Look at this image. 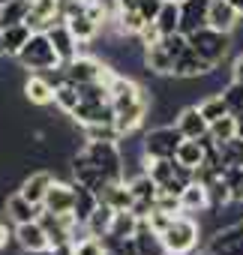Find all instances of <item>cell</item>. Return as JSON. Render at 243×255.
<instances>
[{"label":"cell","instance_id":"cell-1","mask_svg":"<svg viewBox=\"0 0 243 255\" xmlns=\"http://www.w3.org/2000/svg\"><path fill=\"white\" fill-rule=\"evenodd\" d=\"M144 168L150 171V177L156 180L159 192H174L180 195L192 180H195V171L180 165L177 159H144Z\"/></svg>","mask_w":243,"mask_h":255},{"label":"cell","instance_id":"cell-2","mask_svg":"<svg viewBox=\"0 0 243 255\" xmlns=\"http://www.w3.org/2000/svg\"><path fill=\"white\" fill-rule=\"evenodd\" d=\"M159 237H162V246H165L168 255H192L195 246H198L201 228H198V222H195L192 216L180 213V216H174V222H171Z\"/></svg>","mask_w":243,"mask_h":255},{"label":"cell","instance_id":"cell-3","mask_svg":"<svg viewBox=\"0 0 243 255\" xmlns=\"http://www.w3.org/2000/svg\"><path fill=\"white\" fill-rule=\"evenodd\" d=\"M18 63L27 69V72H57L63 63H60V57H57V51H54V45H51V39H48V33H33L30 36V42L24 45V51L18 54Z\"/></svg>","mask_w":243,"mask_h":255},{"label":"cell","instance_id":"cell-4","mask_svg":"<svg viewBox=\"0 0 243 255\" xmlns=\"http://www.w3.org/2000/svg\"><path fill=\"white\" fill-rule=\"evenodd\" d=\"M114 75H117V72H114L111 66H105V63H102L99 57H93V54H78L75 60L63 63V78L72 81V84H93V81L111 84Z\"/></svg>","mask_w":243,"mask_h":255},{"label":"cell","instance_id":"cell-5","mask_svg":"<svg viewBox=\"0 0 243 255\" xmlns=\"http://www.w3.org/2000/svg\"><path fill=\"white\" fill-rule=\"evenodd\" d=\"M180 141H183V132L177 129V123L174 126H153L141 141V153H144V159H174Z\"/></svg>","mask_w":243,"mask_h":255},{"label":"cell","instance_id":"cell-6","mask_svg":"<svg viewBox=\"0 0 243 255\" xmlns=\"http://www.w3.org/2000/svg\"><path fill=\"white\" fill-rule=\"evenodd\" d=\"M108 180H123V153L117 141H87L81 150Z\"/></svg>","mask_w":243,"mask_h":255},{"label":"cell","instance_id":"cell-7","mask_svg":"<svg viewBox=\"0 0 243 255\" xmlns=\"http://www.w3.org/2000/svg\"><path fill=\"white\" fill-rule=\"evenodd\" d=\"M189 45H192V51L198 54V57H204L207 63H213V66H219L225 57H228V33H222V30H213L210 24L207 27H198L195 33H189Z\"/></svg>","mask_w":243,"mask_h":255},{"label":"cell","instance_id":"cell-8","mask_svg":"<svg viewBox=\"0 0 243 255\" xmlns=\"http://www.w3.org/2000/svg\"><path fill=\"white\" fill-rule=\"evenodd\" d=\"M108 93H111V105H114L117 111H123V108H129V105L147 99V96H144V87H141L138 81H132V78H126V75H120V72L111 78Z\"/></svg>","mask_w":243,"mask_h":255},{"label":"cell","instance_id":"cell-9","mask_svg":"<svg viewBox=\"0 0 243 255\" xmlns=\"http://www.w3.org/2000/svg\"><path fill=\"white\" fill-rule=\"evenodd\" d=\"M207 249L216 255H243V222L216 228L207 240Z\"/></svg>","mask_w":243,"mask_h":255},{"label":"cell","instance_id":"cell-10","mask_svg":"<svg viewBox=\"0 0 243 255\" xmlns=\"http://www.w3.org/2000/svg\"><path fill=\"white\" fill-rule=\"evenodd\" d=\"M15 240L24 252H51V237H48V231L39 219L15 225Z\"/></svg>","mask_w":243,"mask_h":255},{"label":"cell","instance_id":"cell-11","mask_svg":"<svg viewBox=\"0 0 243 255\" xmlns=\"http://www.w3.org/2000/svg\"><path fill=\"white\" fill-rule=\"evenodd\" d=\"M69 117L75 123H81V126H90V123H114L117 120V108L111 105V99H102V102H78V108Z\"/></svg>","mask_w":243,"mask_h":255},{"label":"cell","instance_id":"cell-12","mask_svg":"<svg viewBox=\"0 0 243 255\" xmlns=\"http://www.w3.org/2000/svg\"><path fill=\"white\" fill-rule=\"evenodd\" d=\"M48 39H51V45H54V51H57V57H60V63H69V60H75L78 57V39L72 36V30H69V24L66 21H54L48 30Z\"/></svg>","mask_w":243,"mask_h":255},{"label":"cell","instance_id":"cell-13","mask_svg":"<svg viewBox=\"0 0 243 255\" xmlns=\"http://www.w3.org/2000/svg\"><path fill=\"white\" fill-rule=\"evenodd\" d=\"M174 123H177V129L183 132V138H207V132H210V120L201 114L198 105H186V108H180Z\"/></svg>","mask_w":243,"mask_h":255},{"label":"cell","instance_id":"cell-14","mask_svg":"<svg viewBox=\"0 0 243 255\" xmlns=\"http://www.w3.org/2000/svg\"><path fill=\"white\" fill-rule=\"evenodd\" d=\"M243 21L240 9L231 3V0H213L210 3V12H207V24L213 30H222V33H231L237 24Z\"/></svg>","mask_w":243,"mask_h":255},{"label":"cell","instance_id":"cell-15","mask_svg":"<svg viewBox=\"0 0 243 255\" xmlns=\"http://www.w3.org/2000/svg\"><path fill=\"white\" fill-rule=\"evenodd\" d=\"M42 210H48V213H72L75 210V183L54 180L45 201H42Z\"/></svg>","mask_w":243,"mask_h":255},{"label":"cell","instance_id":"cell-16","mask_svg":"<svg viewBox=\"0 0 243 255\" xmlns=\"http://www.w3.org/2000/svg\"><path fill=\"white\" fill-rule=\"evenodd\" d=\"M39 213H42V207H39V204H33V201H27L21 192H12V195L3 201V216H6L12 225L33 222V219H39Z\"/></svg>","mask_w":243,"mask_h":255},{"label":"cell","instance_id":"cell-17","mask_svg":"<svg viewBox=\"0 0 243 255\" xmlns=\"http://www.w3.org/2000/svg\"><path fill=\"white\" fill-rule=\"evenodd\" d=\"M213 0H183L180 3V30L189 36L198 27H207V12Z\"/></svg>","mask_w":243,"mask_h":255},{"label":"cell","instance_id":"cell-18","mask_svg":"<svg viewBox=\"0 0 243 255\" xmlns=\"http://www.w3.org/2000/svg\"><path fill=\"white\" fill-rule=\"evenodd\" d=\"M213 63H207L204 57H198L189 45V51H183L177 60H174V78H207L213 75Z\"/></svg>","mask_w":243,"mask_h":255},{"label":"cell","instance_id":"cell-19","mask_svg":"<svg viewBox=\"0 0 243 255\" xmlns=\"http://www.w3.org/2000/svg\"><path fill=\"white\" fill-rule=\"evenodd\" d=\"M210 138H183L180 141V147H177V162L180 165H186V168H198V165H204L207 162V153H210Z\"/></svg>","mask_w":243,"mask_h":255},{"label":"cell","instance_id":"cell-20","mask_svg":"<svg viewBox=\"0 0 243 255\" xmlns=\"http://www.w3.org/2000/svg\"><path fill=\"white\" fill-rule=\"evenodd\" d=\"M24 99L30 105H48V102H54V81L45 72H30V78L24 81Z\"/></svg>","mask_w":243,"mask_h":255},{"label":"cell","instance_id":"cell-21","mask_svg":"<svg viewBox=\"0 0 243 255\" xmlns=\"http://www.w3.org/2000/svg\"><path fill=\"white\" fill-rule=\"evenodd\" d=\"M147 111H150V102L147 99H141V102H135V105H129V108H123V111H117V120H114V126H117V132L120 135H132L138 126L144 123V117H147Z\"/></svg>","mask_w":243,"mask_h":255},{"label":"cell","instance_id":"cell-22","mask_svg":"<svg viewBox=\"0 0 243 255\" xmlns=\"http://www.w3.org/2000/svg\"><path fill=\"white\" fill-rule=\"evenodd\" d=\"M51 183H54V174H51V171H33V174H27V177H24V183H21V189H18V192H21L27 201H33V204H39V207H42V201H45V195H48Z\"/></svg>","mask_w":243,"mask_h":255},{"label":"cell","instance_id":"cell-23","mask_svg":"<svg viewBox=\"0 0 243 255\" xmlns=\"http://www.w3.org/2000/svg\"><path fill=\"white\" fill-rule=\"evenodd\" d=\"M63 21L69 24V30H72V36H75V39H78L81 45H87V42H93V39L99 36V27H102L99 21H93V18H90V15L84 12V6H81L78 12H72V15H66Z\"/></svg>","mask_w":243,"mask_h":255},{"label":"cell","instance_id":"cell-24","mask_svg":"<svg viewBox=\"0 0 243 255\" xmlns=\"http://www.w3.org/2000/svg\"><path fill=\"white\" fill-rule=\"evenodd\" d=\"M99 201L111 204L114 210H132L135 195H132V189H129V180H114V183H108V186L99 192Z\"/></svg>","mask_w":243,"mask_h":255},{"label":"cell","instance_id":"cell-25","mask_svg":"<svg viewBox=\"0 0 243 255\" xmlns=\"http://www.w3.org/2000/svg\"><path fill=\"white\" fill-rule=\"evenodd\" d=\"M144 66L153 75H174V54L162 45V39L150 48H144Z\"/></svg>","mask_w":243,"mask_h":255},{"label":"cell","instance_id":"cell-26","mask_svg":"<svg viewBox=\"0 0 243 255\" xmlns=\"http://www.w3.org/2000/svg\"><path fill=\"white\" fill-rule=\"evenodd\" d=\"M180 201H183V213H204V210H213L210 204V192L204 183L192 180L183 192H180Z\"/></svg>","mask_w":243,"mask_h":255},{"label":"cell","instance_id":"cell-27","mask_svg":"<svg viewBox=\"0 0 243 255\" xmlns=\"http://www.w3.org/2000/svg\"><path fill=\"white\" fill-rule=\"evenodd\" d=\"M33 36V27L30 24H12V27H3V54L6 57H18L24 51V45L30 42Z\"/></svg>","mask_w":243,"mask_h":255},{"label":"cell","instance_id":"cell-28","mask_svg":"<svg viewBox=\"0 0 243 255\" xmlns=\"http://www.w3.org/2000/svg\"><path fill=\"white\" fill-rule=\"evenodd\" d=\"M114 207L111 204H105V201H99V207L90 213V219L84 222V231L90 234V237H108V231H111V222H114Z\"/></svg>","mask_w":243,"mask_h":255},{"label":"cell","instance_id":"cell-29","mask_svg":"<svg viewBox=\"0 0 243 255\" xmlns=\"http://www.w3.org/2000/svg\"><path fill=\"white\" fill-rule=\"evenodd\" d=\"M30 9H33V0H9L6 6H0V27L27 24Z\"/></svg>","mask_w":243,"mask_h":255},{"label":"cell","instance_id":"cell-30","mask_svg":"<svg viewBox=\"0 0 243 255\" xmlns=\"http://www.w3.org/2000/svg\"><path fill=\"white\" fill-rule=\"evenodd\" d=\"M138 225H141V219H138L132 210H117V213H114V222H111V231H108V237L129 240V237H135Z\"/></svg>","mask_w":243,"mask_h":255},{"label":"cell","instance_id":"cell-31","mask_svg":"<svg viewBox=\"0 0 243 255\" xmlns=\"http://www.w3.org/2000/svg\"><path fill=\"white\" fill-rule=\"evenodd\" d=\"M78 102H81L78 84H72V81H66V78L54 84V105H57L63 114H72V111L78 108Z\"/></svg>","mask_w":243,"mask_h":255},{"label":"cell","instance_id":"cell-32","mask_svg":"<svg viewBox=\"0 0 243 255\" xmlns=\"http://www.w3.org/2000/svg\"><path fill=\"white\" fill-rule=\"evenodd\" d=\"M96 207H99V195H96L93 189H87V186L75 183V210H72V213H75V219L84 225Z\"/></svg>","mask_w":243,"mask_h":255},{"label":"cell","instance_id":"cell-33","mask_svg":"<svg viewBox=\"0 0 243 255\" xmlns=\"http://www.w3.org/2000/svg\"><path fill=\"white\" fill-rule=\"evenodd\" d=\"M222 168H243V138H231L225 144H213Z\"/></svg>","mask_w":243,"mask_h":255},{"label":"cell","instance_id":"cell-34","mask_svg":"<svg viewBox=\"0 0 243 255\" xmlns=\"http://www.w3.org/2000/svg\"><path fill=\"white\" fill-rule=\"evenodd\" d=\"M156 27H159L162 36H171V33L180 30V3L177 0H165L162 3V9L156 15Z\"/></svg>","mask_w":243,"mask_h":255},{"label":"cell","instance_id":"cell-35","mask_svg":"<svg viewBox=\"0 0 243 255\" xmlns=\"http://www.w3.org/2000/svg\"><path fill=\"white\" fill-rule=\"evenodd\" d=\"M207 138H210V144H225V141L237 138V114H225V117L213 120Z\"/></svg>","mask_w":243,"mask_h":255},{"label":"cell","instance_id":"cell-36","mask_svg":"<svg viewBox=\"0 0 243 255\" xmlns=\"http://www.w3.org/2000/svg\"><path fill=\"white\" fill-rule=\"evenodd\" d=\"M129 189H132L135 201H156V198H159V186H156V180L150 177V171H147V168H144L138 177H132V180H129Z\"/></svg>","mask_w":243,"mask_h":255},{"label":"cell","instance_id":"cell-37","mask_svg":"<svg viewBox=\"0 0 243 255\" xmlns=\"http://www.w3.org/2000/svg\"><path fill=\"white\" fill-rule=\"evenodd\" d=\"M198 108H201V114L213 123V120H219V117H225V114H231V108H228V102H225V96H222V90L219 93H210L207 99H201L198 102Z\"/></svg>","mask_w":243,"mask_h":255},{"label":"cell","instance_id":"cell-38","mask_svg":"<svg viewBox=\"0 0 243 255\" xmlns=\"http://www.w3.org/2000/svg\"><path fill=\"white\" fill-rule=\"evenodd\" d=\"M81 132L87 141H120L123 138L114 123H90V126H81Z\"/></svg>","mask_w":243,"mask_h":255},{"label":"cell","instance_id":"cell-39","mask_svg":"<svg viewBox=\"0 0 243 255\" xmlns=\"http://www.w3.org/2000/svg\"><path fill=\"white\" fill-rule=\"evenodd\" d=\"M72 255H108V246H105L102 237H90V234H84L81 240L72 243Z\"/></svg>","mask_w":243,"mask_h":255},{"label":"cell","instance_id":"cell-40","mask_svg":"<svg viewBox=\"0 0 243 255\" xmlns=\"http://www.w3.org/2000/svg\"><path fill=\"white\" fill-rule=\"evenodd\" d=\"M222 96H225L231 114H243V81H234V78H231V84L222 90Z\"/></svg>","mask_w":243,"mask_h":255},{"label":"cell","instance_id":"cell-41","mask_svg":"<svg viewBox=\"0 0 243 255\" xmlns=\"http://www.w3.org/2000/svg\"><path fill=\"white\" fill-rule=\"evenodd\" d=\"M177 216H180V213H177ZM171 222H174V213H168V210H162V207H153V213L147 216V225H150L156 234H162Z\"/></svg>","mask_w":243,"mask_h":255},{"label":"cell","instance_id":"cell-42","mask_svg":"<svg viewBox=\"0 0 243 255\" xmlns=\"http://www.w3.org/2000/svg\"><path fill=\"white\" fill-rule=\"evenodd\" d=\"M162 3H165V0H138V3H135V9H138V12H141L147 21H156V15H159Z\"/></svg>","mask_w":243,"mask_h":255},{"label":"cell","instance_id":"cell-43","mask_svg":"<svg viewBox=\"0 0 243 255\" xmlns=\"http://www.w3.org/2000/svg\"><path fill=\"white\" fill-rule=\"evenodd\" d=\"M231 78H234V81H243V54L234 57V63H231Z\"/></svg>","mask_w":243,"mask_h":255},{"label":"cell","instance_id":"cell-44","mask_svg":"<svg viewBox=\"0 0 243 255\" xmlns=\"http://www.w3.org/2000/svg\"><path fill=\"white\" fill-rule=\"evenodd\" d=\"M135 3H138V0H117V6H120V9H132Z\"/></svg>","mask_w":243,"mask_h":255},{"label":"cell","instance_id":"cell-45","mask_svg":"<svg viewBox=\"0 0 243 255\" xmlns=\"http://www.w3.org/2000/svg\"><path fill=\"white\" fill-rule=\"evenodd\" d=\"M231 3H234V6L240 9V15H243V0H231Z\"/></svg>","mask_w":243,"mask_h":255},{"label":"cell","instance_id":"cell-46","mask_svg":"<svg viewBox=\"0 0 243 255\" xmlns=\"http://www.w3.org/2000/svg\"><path fill=\"white\" fill-rule=\"evenodd\" d=\"M0 54H3V27H0Z\"/></svg>","mask_w":243,"mask_h":255},{"label":"cell","instance_id":"cell-47","mask_svg":"<svg viewBox=\"0 0 243 255\" xmlns=\"http://www.w3.org/2000/svg\"><path fill=\"white\" fill-rule=\"evenodd\" d=\"M24 255H51V252H24Z\"/></svg>","mask_w":243,"mask_h":255},{"label":"cell","instance_id":"cell-48","mask_svg":"<svg viewBox=\"0 0 243 255\" xmlns=\"http://www.w3.org/2000/svg\"><path fill=\"white\" fill-rule=\"evenodd\" d=\"M198 255H216V252H210V249H204V252H198Z\"/></svg>","mask_w":243,"mask_h":255},{"label":"cell","instance_id":"cell-49","mask_svg":"<svg viewBox=\"0 0 243 255\" xmlns=\"http://www.w3.org/2000/svg\"><path fill=\"white\" fill-rule=\"evenodd\" d=\"M6 3H9V0H0V6H6Z\"/></svg>","mask_w":243,"mask_h":255},{"label":"cell","instance_id":"cell-50","mask_svg":"<svg viewBox=\"0 0 243 255\" xmlns=\"http://www.w3.org/2000/svg\"><path fill=\"white\" fill-rule=\"evenodd\" d=\"M177 3H183V0H177Z\"/></svg>","mask_w":243,"mask_h":255}]
</instances>
